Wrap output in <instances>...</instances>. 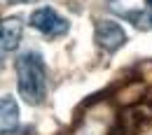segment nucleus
<instances>
[{"label": "nucleus", "mask_w": 152, "mask_h": 135, "mask_svg": "<svg viewBox=\"0 0 152 135\" xmlns=\"http://www.w3.org/2000/svg\"><path fill=\"white\" fill-rule=\"evenodd\" d=\"M17 89L23 103L40 105L47 96V68L38 51H26L17 58Z\"/></svg>", "instance_id": "1"}, {"label": "nucleus", "mask_w": 152, "mask_h": 135, "mask_svg": "<svg viewBox=\"0 0 152 135\" xmlns=\"http://www.w3.org/2000/svg\"><path fill=\"white\" fill-rule=\"evenodd\" d=\"M108 9L143 33L152 30V0H108Z\"/></svg>", "instance_id": "2"}, {"label": "nucleus", "mask_w": 152, "mask_h": 135, "mask_svg": "<svg viewBox=\"0 0 152 135\" xmlns=\"http://www.w3.org/2000/svg\"><path fill=\"white\" fill-rule=\"evenodd\" d=\"M28 23L42 33V35H47V38H63L68 30H70V23L66 17H61L54 7H40L35 9L31 17H28Z\"/></svg>", "instance_id": "3"}, {"label": "nucleus", "mask_w": 152, "mask_h": 135, "mask_svg": "<svg viewBox=\"0 0 152 135\" xmlns=\"http://www.w3.org/2000/svg\"><path fill=\"white\" fill-rule=\"evenodd\" d=\"M94 40L103 51L113 54V51L122 49V47L126 44V33H124V28H122L119 23H115V21H98L96 28H94Z\"/></svg>", "instance_id": "4"}, {"label": "nucleus", "mask_w": 152, "mask_h": 135, "mask_svg": "<svg viewBox=\"0 0 152 135\" xmlns=\"http://www.w3.org/2000/svg\"><path fill=\"white\" fill-rule=\"evenodd\" d=\"M23 38V21L19 17L0 21V51H14Z\"/></svg>", "instance_id": "5"}, {"label": "nucleus", "mask_w": 152, "mask_h": 135, "mask_svg": "<svg viewBox=\"0 0 152 135\" xmlns=\"http://www.w3.org/2000/svg\"><path fill=\"white\" fill-rule=\"evenodd\" d=\"M19 126V105L12 96L0 98V135H10Z\"/></svg>", "instance_id": "6"}, {"label": "nucleus", "mask_w": 152, "mask_h": 135, "mask_svg": "<svg viewBox=\"0 0 152 135\" xmlns=\"http://www.w3.org/2000/svg\"><path fill=\"white\" fill-rule=\"evenodd\" d=\"M7 2H14V5H28V2H38V0H7Z\"/></svg>", "instance_id": "7"}]
</instances>
